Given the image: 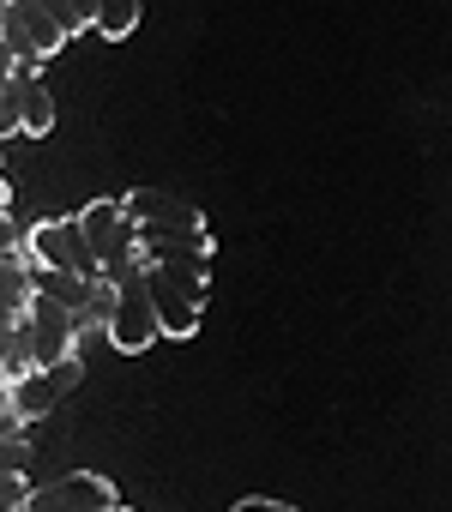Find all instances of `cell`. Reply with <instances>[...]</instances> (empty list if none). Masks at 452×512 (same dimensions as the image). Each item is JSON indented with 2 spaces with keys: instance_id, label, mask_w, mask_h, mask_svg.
<instances>
[{
  "instance_id": "cell-1",
  "label": "cell",
  "mask_w": 452,
  "mask_h": 512,
  "mask_svg": "<svg viewBox=\"0 0 452 512\" xmlns=\"http://www.w3.org/2000/svg\"><path fill=\"white\" fill-rule=\"evenodd\" d=\"M79 223H85V241H91V253H97V266H103V278H109V284H127V278H139V272H145L139 223L127 217V205H121V199H91V205L79 211Z\"/></svg>"
},
{
  "instance_id": "cell-2",
  "label": "cell",
  "mask_w": 452,
  "mask_h": 512,
  "mask_svg": "<svg viewBox=\"0 0 452 512\" xmlns=\"http://www.w3.org/2000/svg\"><path fill=\"white\" fill-rule=\"evenodd\" d=\"M25 260H31V272H79V278H103L97 253H91V241H85L79 211H73V217H43L37 229H25Z\"/></svg>"
},
{
  "instance_id": "cell-3",
  "label": "cell",
  "mask_w": 452,
  "mask_h": 512,
  "mask_svg": "<svg viewBox=\"0 0 452 512\" xmlns=\"http://www.w3.org/2000/svg\"><path fill=\"white\" fill-rule=\"evenodd\" d=\"M151 284V308L163 338H193L199 314H205V272H169V266H145Z\"/></svg>"
},
{
  "instance_id": "cell-4",
  "label": "cell",
  "mask_w": 452,
  "mask_h": 512,
  "mask_svg": "<svg viewBox=\"0 0 452 512\" xmlns=\"http://www.w3.org/2000/svg\"><path fill=\"white\" fill-rule=\"evenodd\" d=\"M0 43H7L13 61H31L43 67L49 55H61L73 37L61 31V19L43 7V0H7V25H0Z\"/></svg>"
},
{
  "instance_id": "cell-5",
  "label": "cell",
  "mask_w": 452,
  "mask_h": 512,
  "mask_svg": "<svg viewBox=\"0 0 452 512\" xmlns=\"http://www.w3.org/2000/svg\"><path fill=\"white\" fill-rule=\"evenodd\" d=\"M19 332H25V344H31V368H49V362H61V356H79V320H73L55 296H43V290H31Z\"/></svg>"
},
{
  "instance_id": "cell-6",
  "label": "cell",
  "mask_w": 452,
  "mask_h": 512,
  "mask_svg": "<svg viewBox=\"0 0 452 512\" xmlns=\"http://www.w3.org/2000/svg\"><path fill=\"white\" fill-rule=\"evenodd\" d=\"M79 380H85V362H79V356H61V362H49V368H25L19 380H7L13 416H19V422L49 416L61 398H73V386H79Z\"/></svg>"
},
{
  "instance_id": "cell-7",
  "label": "cell",
  "mask_w": 452,
  "mask_h": 512,
  "mask_svg": "<svg viewBox=\"0 0 452 512\" xmlns=\"http://www.w3.org/2000/svg\"><path fill=\"white\" fill-rule=\"evenodd\" d=\"M163 338V326H157V308H151V284H145V272L139 278H127V284H115V314H109V344L121 350V356H139V350H151Z\"/></svg>"
},
{
  "instance_id": "cell-8",
  "label": "cell",
  "mask_w": 452,
  "mask_h": 512,
  "mask_svg": "<svg viewBox=\"0 0 452 512\" xmlns=\"http://www.w3.org/2000/svg\"><path fill=\"white\" fill-rule=\"evenodd\" d=\"M109 506H121V494L97 470H73L55 476L49 488H31V512H109Z\"/></svg>"
},
{
  "instance_id": "cell-9",
  "label": "cell",
  "mask_w": 452,
  "mask_h": 512,
  "mask_svg": "<svg viewBox=\"0 0 452 512\" xmlns=\"http://www.w3.org/2000/svg\"><path fill=\"white\" fill-rule=\"evenodd\" d=\"M121 205H127V217H133L139 229H205L199 205L181 199V193H163V187H139V193H127Z\"/></svg>"
},
{
  "instance_id": "cell-10",
  "label": "cell",
  "mask_w": 452,
  "mask_h": 512,
  "mask_svg": "<svg viewBox=\"0 0 452 512\" xmlns=\"http://www.w3.org/2000/svg\"><path fill=\"white\" fill-rule=\"evenodd\" d=\"M97 284H103V278H79V272H37V284H31V290L55 296L67 314H85V302L97 296Z\"/></svg>"
},
{
  "instance_id": "cell-11",
  "label": "cell",
  "mask_w": 452,
  "mask_h": 512,
  "mask_svg": "<svg viewBox=\"0 0 452 512\" xmlns=\"http://www.w3.org/2000/svg\"><path fill=\"white\" fill-rule=\"evenodd\" d=\"M133 25H139V0H97L91 31H103V37H133Z\"/></svg>"
},
{
  "instance_id": "cell-12",
  "label": "cell",
  "mask_w": 452,
  "mask_h": 512,
  "mask_svg": "<svg viewBox=\"0 0 452 512\" xmlns=\"http://www.w3.org/2000/svg\"><path fill=\"white\" fill-rule=\"evenodd\" d=\"M43 7L61 19V31H67V37L91 31V19H97V0H43Z\"/></svg>"
},
{
  "instance_id": "cell-13",
  "label": "cell",
  "mask_w": 452,
  "mask_h": 512,
  "mask_svg": "<svg viewBox=\"0 0 452 512\" xmlns=\"http://www.w3.org/2000/svg\"><path fill=\"white\" fill-rule=\"evenodd\" d=\"M0 512H31V482H25V470L0 476Z\"/></svg>"
},
{
  "instance_id": "cell-14",
  "label": "cell",
  "mask_w": 452,
  "mask_h": 512,
  "mask_svg": "<svg viewBox=\"0 0 452 512\" xmlns=\"http://www.w3.org/2000/svg\"><path fill=\"white\" fill-rule=\"evenodd\" d=\"M13 133H25V103H19V79H13V91L0 97V145H7Z\"/></svg>"
},
{
  "instance_id": "cell-15",
  "label": "cell",
  "mask_w": 452,
  "mask_h": 512,
  "mask_svg": "<svg viewBox=\"0 0 452 512\" xmlns=\"http://www.w3.org/2000/svg\"><path fill=\"white\" fill-rule=\"evenodd\" d=\"M7 247H25V235H19L13 211H0V253H7Z\"/></svg>"
},
{
  "instance_id": "cell-16",
  "label": "cell",
  "mask_w": 452,
  "mask_h": 512,
  "mask_svg": "<svg viewBox=\"0 0 452 512\" xmlns=\"http://www.w3.org/2000/svg\"><path fill=\"white\" fill-rule=\"evenodd\" d=\"M230 512H296V506H284V500H266V494H254V500H242V506H230Z\"/></svg>"
},
{
  "instance_id": "cell-17",
  "label": "cell",
  "mask_w": 452,
  "mask_h": 512,
  "mask_svg": "<svg viewBox=\"0 0 452 512\" xmlns=\"http://www.w3.org/2000/svg\"><path fill=\"white\" fill-rule=\"evenodd\" d=\"M13 79H19V61L7 55V43H0V97H7V91H13Z\"/></svg>"
},
{
  "instance_id": "cell-18",
  "label": "cell",
  "mask_w": 452,
  "mask_h": 512,
  "mask_svg": "<svg viewBox=\"0 0 452 512\" xmlns=\"http://www.w3.org/2000/svg\"><path fill=\"white\" fill-rule=\"evenodd\" d=\"M7 199H13V187H7V175H0V211H7Z\"/></svg>"
},
{
  "instance_id": "cell-19",
  "label": "cell",
  "mask_w": 452,
  "mask_h": 512,
  "mask_svg": "<svg viewBox=\"0 0 452 512\" xmlns=\"http://www.w3.org/2000/svg\"><path fill=\"white\" fill-rule=\"evenodd\" d=\"M0 410H13V398H7V380H0Z\"/></svg>"
},
{
  "instance_id": "cell-20",
  "label": "cell",
  "mask_w": 452,
  "mask_h": 512,
  "mask_svg": "<svg viewBox=\"0 0 452 512\" xmlns=\"http://www.w3.org/2000/svg\"><path fill=\"white\" fill-rule=\"evenodd\" d=\"M0 25H7V0H0Z\"/></svg>"
},
{
  "instance_id": "cell-21",
  "label": "cell",
  "mask_w": 452,
  "mask_h": 512,
  "mask_svg": "<svg viewBox=\"0 0 452 512\" xmlns=\"http://www.w3.org/2000/svg\"><path fill=\"white\" fill-rule=\"evenodd\" d=\"M109 512H127V506H109Z\"/></svg>"
},
{
  "instance_id": "cell-22",
  "label": "cell",
  "mask_w": 452,
  "mask_h": 512,
  "mask_svg": "<svg viewBox=\"0 0 452 512\" xmlns=\"http://www.w3.org/2000/svg\"><path fill=\"white\" fill-rule=\"evenodd\" d=\"M0 326H7V320H0Z\"/></svg>"
}]
</instances>
